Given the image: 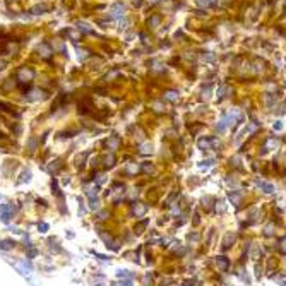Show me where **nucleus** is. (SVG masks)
Returning <instances> with one entry per match:
<instances>
[{"instance_id": "nucleus-26", "label": "nucleus", "mask_w": 286, "mask_h": 286, "mask_svg": "<svg viewBox=\"0 0 286 286\" xmlns=\"http://www.w3.org/2000/svg\"><path fill=\"white\" fill-rule=\"evenodd\" d=\"M230 87L226 86V84H221L220 87H218V91H216V98H218V101H221V100H224L226 96H228V93H230Z\"/></svg>"}, {"instance_id": "nucleus-21", "label": "nucleus", "mask_w": 286, "mask_h": 286, "mask_svg": "<svg viewBox=\"0 0 286 286\" xmlns=\"http://www.w3.org/2000/svg\"><path fill=\"white\" fill-rule=\"evenodd\" d=\"M125 14V5L124 4H115L110 7V15L111 17H122Z\"/></svg>"}, {"instance_id": "nucleus-19", "label": "nucleus", "mask_w": 286, "mask_h": 286, "mask_svg": "<svg viewBox=\"0 0 286 286\" xmlns=\"http://www.w3.org/2000/svg\"><path fill=\"white\" fill-rule=\"evenodd\" d=\"M103 199L101 197H94V199H89V200H86V206H87V209L91 211V213H96L98 209H101L103 207Z\"/></svg>"}, {"instance_id": "nucleus-40", "label": "nucleus", "mask_w": 286, "mask_h": 286, "mask_svg": "<svg viewBox=\"0 0 286 286\" xmlns=\"http://www.w3.org/2000/svg\"><path fill=\"white\" fill-rule=\"evenodd\" d=\"M266 103L269 108H272V103H276V98H272V94H266Z\"/></svg>"}, {"instance_id": "nucleus-25", "label": "nucleus", "mask_w": 286, "mask_h": 286, "mask_svg": "<svg viewBox=\"0 0 286 286\" xmlns=\"http://www.w3.org/2000/svg\"><path fill=\"white\" fill-rule=\"evenodd\" d=\"M39 254H41V250H39L36 245H34V247L26 248V259H28V260H34V259H38Z\"/></svg>"}, {"instance_id": "nucleus-6", "label": "nucleus", "mask_w": 286, "mask_h": 286, "mask_svg": "<svg viewBox=\"0 0 286 286\" xmlns=\"http://www.w3.org/2000/svg\"><path fill=\"white\" fill-rule=\"evenodd\" d=\"M120 146H122V137H118V135H110V137H106L103 141L105 151H110V153H117L120 149Z\"/></svg>"}, {"instance_id": "nucleus-18", "label": "nucleus", "mask_w": 286, "mask_h": 286, "mask_svg": "<svg viewBox=\"0 0 286 286\" xmlns=\"http://www.w3.org/2000/svg\"><path fill=\"white\" fill-rule=\"evenodd\" d=\"M31 180H33L31 170H22V172L17 175V178H15V185H24V183H29Z\"/></svg>"}, {"instance_id": "nucleus-22", "label": "nucleus", "mask_w": 286, "mask_h": 286, "mask_svg": "<svg viewBox=\"0 0 286 286\" xmlns=\"http://www.w3.org/2000/svg\"><path fill=\"white\" fill-rule=\"evenodd\" d=\"M197 148L202 149V151L213 149V137H200L199 141H197Z\"/></svg>"}, {"instance_id": "nucleus-46", "label": "nucleus", "mask_w": 286, "mask_h": 286, "mask_svg": "<svg viewBox=\"0 0 286 286\" xmlns=\"http://www.w3.org/2000/svg\"><path fill=\"white\" fill-rule=\"evenodd\" d=\"M0 197H2V196H0Z\"/></svg>"}, {"instance_id": "nucleus-1", "label": "nucleus", "mask_w": 286, "mask_h": 286, "mask_svg": "<svg viewBox=\"0 0 286 286\" xmlns=\"http://www.w3.org/2000/svg\"><path fill=\"white\" fill-rule=\"evenodd\" d=\"M148 211H149L148 202L137 199V200L129 202V213H127V216H129V218H134V220H142V218H146Z\"/></svg>"}, {"instance_id": "nucleus-35", "label": "nucleus", "mask_w": 286, "mask_h": 286, "mask_svg": "<svg viewBox=\"0 0 286 286\" xmlns=\"http://www.w3.org/2000/svg\"><path fill=\"white\" fill-rule=\"evenodd\" d=\"M277 248L281 250V254H286V235L279 240V242H277Z\"/></svg>"}, {"instance_id": "nucleus-43", "label": "nucleus", "mask_w": 286, "mask_h": 286, "mask_svg": "<svg viewBox=\"0 0 286 286\" xmlns=\"http://www.w3.org/2000/svg\"><path fill=\"white\" fill-rule=\"evenodd\" d=\"M153 108H154L156 111H161V110H163V105H161V103H158V101H154V103H153Z\"/></svg>"}, {"instance_id": "nucleus-38", "label": "nucleus", "mask_w": 286, "mask_h": 286, "mask_svg": "<svg viewBox=\"0 0 286 286\" xmlns=\"http://www.w3.org/2000/svg\"><path fill=\"white\" fill-rule=\"evenodd\" d=\"M197 5L202 7V9H207V7L213 5V2H211V0H197Z\"/></svg>"}, {"instance_id": "nucleus-13", "label": "nucleus", "mask_w": 286, "mask_h": 286, "mask_svg": "<svg viewBox=\"0 0 286 286\" xmlns=\"http://www.w3.org/2000/svg\"><path fill=\"white\" fill-rule=\"evenodd\" d=\"M17 245H19V242L14 240V238H0V250H4V252L14 250Z\"/></svg>"}, {"instance_id": "nucleus-14", "label": "nucleus", "mask_w": 286, "mask_h": 286, "mask_svg": "<svg viewBox=\"0 0 286 286\" xmlns=\"http://www.w3.org/2000/svg\"><path fill=\"white\" fill-rule=\"evenodd\" d=\"M39 148H41L39 137H36V135H31V137L28 139V142H26V149L29 151V154H34Z\"/></svg>"}, {"instance_id": "nucleus-31", "label": "nucleus", "mask_w": 286, "mask_h": 286, "mask_svg": "<svg viewBox=\"0 0 286 286\" xmlns=\"http://www.w3.org/2000/svg\"><path fill=\"white\" fill-rule=\"evenodd\" d=\"M148 22H149V26H151V28H158V26H159V22H161V17H159V15H151Z\"/></svg>"}, {"instance_id": "nucleus-7", "label": "nucleus", "mask_w": 286, "mask_h": 286, "mask_svg": "<svg viewBox=\"0 0 286 286\" xmlns=\"http://www.w3.org/2000/svg\"><path fill=\"white\" fill-rule=\"evenodd\" d=\"M93 154V151H84V153H79L74 159V166H76L77 172H82L87 168V161H89V156Z\"/></svg>"}, {"instance_id": "nucleus-11", "label": "nucleus", "mask_w": 286, "mask_h": 286, "mask_svg": "<svg viewBox=\"0 0 286 286\" xmlns=\"http://www.w3.org/2000/svg\"><path fill=\"white\" fill-rule=\"evenodd\" d=\"M141 165V175H146V176H154L156 175V166H154V163H151V161H142V163H139Z\"/></svg>"}, {"instance_id": "nucleus-33", "label": "nucleus", "mask_w": 286, "mask_h": 286, "mask_svg": "<svg viewBox=\"0 0 286 286\" xmlns=\"http://www.w3.org/2000/svg\"><path fill=\"white\" fill-rule=\"evenodd\" d=\"M187 240H189V242H192V243H197V242L200 240V235L197 233V231H192V233L187 235Z\"/></svg>"}, {"instance_id": "nucleus-27", "label": "nucleus", "mask_w": 286, "mask_h": 286, "mask_svg": "<svg viewBox=\"0 0 286 286\" xmlns=\"http://www.w3.org/2000/svg\"><path fill=\"white\" fill-rule=\"evenodd\" d=\"M36 230H38V233L46 235L48 231H50V224H48L46 221H38V223H36Z\"/></svg>"}, {"instance_id": "nucleus-17", "label": "nucleus", "mask_w": 286, "mask_h": 286, "mask_svg": "<svg viewBox=\"0 0 286 286\" xmlns=\"http://www.w3.org/2000/svg\"><path fill=\"white\" fill-rule=\"evenodd\" d=\"M46 98V93L45 91H41V89H33V91H29V93H26V100L28 101H39V100H45Z\"/></svg>"}, {"instance_id": "nucleus-37", "label": "nucleus", "mask_w": 286, "mask_h": 286, "mask_svg": "<svg viewBox=\"0 0 286 286\" xmlns=\"http://www.w3.org/2000/svg\"><path fill=\"white\" fill-rule=\"evenodd\" d=\"M91 254H93L94 257H98L100 260H106V262L110 260V257H108V255H105V254H100V252H96V250H91Z\"/></svg>"}, {"instance_id": "nucleus-36", "label": "nucleus", "mask_w": 286, "mask_h": 286, "mask_svg": "<svg viewBox=\"0 0 286 286\" xmlns=\"http://www.w3.org/2000/svg\"><path fill=\"white\" fill-rule=\"evenodd\" d=\"M45 10H46V5H36V7L31 9V12H33V14H43Z\"/></svg>"}, {"instance_id": "nucleus-29", "label": "nucleus", "mask_w": 286, "mask_h": 286, "mask_svg": "<svg viewBox=\"0 0 286 286\" xmlns=\"http://www.w3.org/2000/svg\"><path fill=\"white\" fill-rule=\"evenodd\" d=\"M200 60H202V62L211 63V62H214V60H216V55L213 52H204L202 55H200Z\"/></svg>"}, {"instance_id": "nucleus-10", "label": "nucleus", "mask_w": 286, "mask_h": 286, "mask_svg": "<svg viewBox=\"0 0 286 286\" xmlns=\"http://www.w3.org/2000/svg\"><path fill=\"white\" fill-rule=\"evenodd\" d=\"M15 77H17L19 82H29L34 77V72L31 69H28V67H19L17 72H15Z\"/></svg>"}, {"instance_id": "nucleus-2", "label": "nucleus", "mask_w": 286, "mask_h": 286, "mask_svg": "<svg viewBox=\"0 0 286 286\" xmlns=\"http://www.w3.org/2000/svg\"><path fill=\"white\" fill-rule=\"evenodd\" d=\"M100 168L101 170H105V172H110V170H113L115 166H117V163H118V158H117V154L115 153H110V151H103V153L100 154Z\"/></svg>"}, {"instance_id": "nucleus-16", "label": "nucleus", "mask_w": 286, "mask_h": 286, "mask_svg": "<svg viewBox=\"0 0 286 286\" xmlns=\"http://www.w3.org/2000/svg\"><path fill=\"white\" fill-rule=\"evenodd\" d=\"M235 240H237V233H235V231H228V233L224 235L223 242H221V248L226 252L228 248H231V245L235 243Z\"/></svg>"}, {"instance_id": "nucleus-30", "label": "nucleus", "mask_w": 286, "mask_h": 286, "mask_svg": "<svg viewBox=\"0 0 286 286\" xmlns=\"http://www.w3.org/2000/svg\"><path fill=\"white\" fill-rule=\"evenodd\" d=\"M77 28H79L81 33H93V29L89 28V24L87 22H81V21H79V22H77Z\"/></svg>"}, {"instance_id": "nucleus-42", "label": "nucleus", "mask_w": 286, "mask_h": 286, "mask_svg": "<svg viewBox=\"0 0 286 286\" xmlns=\"http://www.w3.org/2000/svg\"><path fill=\"white\" fill-rule=\"evenodd\" d=\"M272 129H274V130H281L283 129V122H281V120H277L276 124L272 125Z\"/></svg>"}, {"instance_id": "nucleus-4", "label": "nucleus", "mask_w": 286, "mask_h": 286, "mask_svg": "<svg viewBox=\"0 0 286 286\" xmlns=\"http://www.w3.org/2000/svg\"><path fill=\"white\" fill-rule=\"evenodd\" d=\"M120 175H124L122 178H130V180H132V178H137V175H141V165L135 163V161L125 163Z\"/></svg>"}, {"instance_id": "nucleus-45", "label": "nucleus", "mask_w": 286, "mask_h": 286, "mask_svg": "<svg viewBox=\"0 0 286 286\" xmlns=\"http://www.w3.org/2000/svg\"><path fill=\"white\" fill-rule=\"evenodd\" d=\"M93 286H103V284H101V283H98V284H93Z\"/></svg>"}, {"instance_id": "nucleus-23", "label": "nucleus", "mask_w": 286, "mask_h": 286, "mask_svg": "<svg viewBox=\"0 0 286 286\" xmlns=\"http://www.w3.org/2000/svg\"><path fill=\"white\" fill-rule=\"evenodd\" d=\"M141 286H154V274L153 272H144L142 276L139 277Z\"/></svg>"}, {"instance_id": "nucleus-3", "label": "nucleus", "mask_w": 286, "mask_h": 286, "mask_svg": "<svg viewBox=\"0 0 286 286\" xmlns=\"http://www.w3.org/2000/svg\"><path fill=\"white\" fill-rule=\"evenodd\" d=\"M43 170L48 173V175L58 176L60 173L63 172V170H65V163H63L62 158H55V159H52V161H48L46 165H45Z\"/></svg>"}, {"instance_id": "nucleus-20", "label": "nucleus", "mask_w": 286, "mask_h": 286, "mask_svg": "<svg viewBox=\"0 0 286 286\" xmlns=\"http://www.w3.org/2000/svg\"><path fill=\"white\" fill-rule=\"evenodd\" d=\"M214 260H216V266H218V269H220V271H228V267L231 266L230 259L224 257V255H218Z\"/></svg>"}, {"instance_id": "nucleus-8", "label": "nucleus", "mask_w": 286, "mask_h": 286, "mask_svg": "<svg viewBox=\"0 0 286 286\" xmlns=\"http://www.w3.org/2000/svg\"><path fill=\"white\" fill-rule=\"evenodd\" d=\"M149 218H142V220H137L135 223L132 224V233L134 237H141L144 235V231H148V226H149Z\"/></svg>"}, {"instance_id": "nucleus-9", "label": "nucleus", "mask_w": 286, "mask_h": 286, "mask_svg": "<svg viewBox=\"0 0 286 286\" xmlns=\"http://www.w3.org/2000/svg\"><path fill=\"white\" fill-rule=\"evenodd\" d=\"M50 190H52V196L55 197V200H60V199H65V192L62 190V187H60V180L53 176L52 180H50Z\"/></svg>"}, {"instance_id": "nucleus-5", "label": "nucleus", "mask_w": 286, "mask_h": 286, "mask_svg": "<svg viewBox=\"0 0 286 286\" xmlns=\"http://www.w3.org/2000/svg\"><path fill=\"white\" fill-rule=\"evenodd\" d=\"M111 216H113V209L111 207H108V206H103L101 209H98L94 213V223H103V224H106L108 221L111 220Z\"/></svg>"}, {"instance_id": "nucleus-41", "label": "nucleus", "mask_w": 286, "mask_h": 286, "mask_svg": "<svg viewBox=\"0 0 286 286\" xmlns=\"http://www.w3.org/2000/svg\"><path fill=\"white\" fill-rule=\"evenodd\" d=\"M209 96H211V86H206L204 89H202V98H206V100H207Z\"/></svg>"}, {"instance_id": "nucleus-44", "label": "nucleus", "mask_w": 286, "mask_h": 286, "mask_svg": "<svg viewBox=\"0 0 286 286\" xmlns=\"http://www.w3.org/2000/svg\"><path fill=\"white\" fill-rule=\"evenodd\" d=\"M10 87H12V82H10V79H9V82L4 84V89H10Z\"/></svg>"}, {"instance_id": "nucleus-12", "label": "nucleus", "mask_w": 286, "mask_h": 286, "mask_svg": "<svg viewBox=\"0 0 286 286\" xmlns=\"http://www.w3.org/2000/svg\"><path fill=\"white\" fill-rule=\"evenodd\" d=\"M77 106H79V113H82V115L93 113V101H91V98H82Z\"/></svg>"}, {"instance_id": "nucleus-32", "label": "nucleus", "mask_w": 286, "mask_h": 286, "mask_svg": "<svg viewBox=\"0 0 286 286\" xmlns=\"http://www.w3.org/2000/svg\"><path fill=\"white\" fill-rule=\"evenodd\" d=\"M38 50H39V52H43L41 55H43L45 58H50V55H52V52H50V48H48V45H46V43H43L41 46L38 48Z\"/></svg>"}, {"instance_id": "nucleus-24", "label": "nucleus", "mask_w": 286, "mask_h": 286, "mask_svg": "<svg viewBox=\"0 0 286 286\" xmlns=\"http://www.w3.org/2000/svg\"><path fill=\"white\" fill-rule=\"evenodd\" d=\"M178 98H180V93L178 91H165V94H163V100L165 101H172V103H175V101H178Z\"/></svg>"}, {"instance_id": "nucleus-39", "label": "nucleus", "mask_w": 286, "mask_h": 286, "mask_svg": "<svg viewBox=\"0 0 286 286\" xmlns=\"http://www.w3.org/2000/svg\"><path fill=\"white\" fill-rule=\"evenodd\" d=\"M60 183H62V187H67V185H70V183H72V176H70V175L63 176L62 180H60Z\"/></svg>"}, {"instance_id": "nucleus-15", "label": "nucleus", "mask_w": 286, "mask_h": 286, "mask_svg": "<svg viewBox=\"0 0 286 286\" xmlns=\"http://www.w3.org/2000/svg\"><path fill=\"white\" fill-rule=\"evenodd\" d=\"M153 153H154V148H153V144L149 142V141H144V142L139 144V149H137L139 156H151Z\"/></svg>"}, {"instance_id": "nucleus-28", "label": "nucleus", "mask_w": 286, "mask_h": 286, "mask_svg": "<svg viewBox=\"0 0 286 286\" xmlns=\"http://www.w3.org/2000/svg\"><path fill=\"white\" fill-rule=\"evenodd\" d=\"M34 206L38 207V209H43V211H46L48 207H50V204H48V200L46 199H34Z\"/></svg>"}, {"instance_id": "nucleus-34", "label": "nucleus", "mask_w": 286, "mask_h": 286, "mask_svg": "<svg viewBox=\"0 0 286 286\" xmlns=\"http://www.w3.org/2000/svg\"><path fill=\"white\" fill-rule=\"evenodd\" d=\"M12 134H14V135H21V134H22V125H21L19 122H14V125H12Z\"/></svg>"}]
</instances>
